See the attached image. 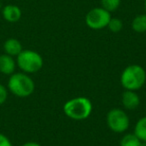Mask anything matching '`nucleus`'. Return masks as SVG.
Listing matches in <instances>:
<instances>
[{
	"label": "nucleus",
	"mask_w": 146,
	"mask_h": 146,
	"mask_svg": "<svg viewBox=\"0 0 146 146\" xmlns=\"http://www.w3.org/2000/svg\"><path fill=\"white\" fill-rule=\"evenodd\" d=\"M16 67V59H14L13 56L5 53L0 55V73H2L3 75L10 76L15 72Z\"/></svg>",
	"instance_id": "7"
},
{
	"label": "nucleus",
	"mask_w": 146,
	"mask_h": 146,
	"mask_svg": "<svg viewBox=\"0 0 146 146\" xmlns=\"http://www.w3.org/2000/svg\"><path fill=\"white\" fill-rule=\"evenodd\" d=\"M92 103L87 97H75L68 100L63 106V112L73 120H84L91 115Z\"/></svg>",
	"instance_id": "3"
},
{
	"label": "nucleus",
	"mask_w": 146,
	"mask_h": 146,
	"mask_svg": "<svg viewBox=\"0 0 146 146\" xmlns=\"http://www.w3.org/2000/svg\"><path fill=\"white\" fill-rule=\"evenodd\" d=\"M111 14L109 11L105 10L102 7H95L88 11L85 16V23L89 28L93 30H100L107 27Z\"/></svg>",
	"instance_id": "6"
},
{
	"label": "nucleus",
	"mask_w": 146,
	"mask_h": 146,
	"mask_svg": "<svg viewBox=\"0 0 146 146\" xmlns=\"http://www.w3.org/2000/svg\"><path fill=\"white\" fill-rule=\"evenodd\" d=\"M121 0H101V6L105 10L109 11L110 13L117 10L120 6Z\"/></svg>",
	"instance_id": "14"
},
{
	"label": "nucleus",
	"mask_w": 146,
	"mask_h": 146,
	"mask_svg": "<svg viewBox=\"0 0 146 146\" xmlns=\"http://www.w3.org/2000/svg\"><path fill=\"white\" fill-rule=\"evenodd\" d=\"M106 122L108 127L115 133H123L129 128L130 120L125 111L119 108H113L107 113Z\"/></svg>",
	"instance_id": "5"
},
{
	"label": "nucleus",
	"mask_w": 146,
	"mask_h": 146,
	"mask_svg": "<svg viewBox=\"0 0 146 146\" xmlns=\"http://www.w3.org/2000/svg\"><path fill=\"white\" fill-rule=\"evenodd\" d=\"M122 104L126 109L133 110L138 107L140 103V97L135 91L125 90L122 94Z\"/></svg>",
	"instance_id": "9"
},
{
	"label": "nucleus",
	"mask_w": 146,
	"mask_h": 146,
	"mask_svg": "<svg viewBox=\"0 0 146 146\" xmlns=\"http://www.w3.org/2000/svg\"><path fill=\"white\" fill-rule=\"evenodd\" d=\"M134 134L142 142H145L146 143V116L140 118L136 122L135 127H134Z\"/></svg>",
	"instance_id": "11"
},
{
	"label": "nucleus",
	"mask_w": 146,
	"mask_h": 146,
	"mask_svg": "<svg viewBox=\"0 0 146 146\" xmlns=\"http://www.w3.org/2000/svg\"><path fill=\"white\" fill-rule=\"evenodd\" d=\"M0 6H1V4H0Z\"/></svg>",
	"instance_id": "20"
},
{
	"label": "nucleus",
	"mask_w": 146,
	"mask_h": 146,
	"mask_svg": "<svg viewBox=\"0 0 146 146\" xmlns=\"http://www.w3.org/2000/svg\"><path fill=\"white\" fill-rule=\"evenodd\" d=\"M3 50L5 54H8L10 56L16 57L21 51L23 50V47L21 42L16 38H8L3 43Z\"/></svg>",
	"instance_id": "10"
},
{
	"label": "nucleus",
	"mask_w": 146,
	"mask_h": 146,
	"mask_svg": "<svg viewBox=\"0 0 146 146\" xmlns=\"http://www.w3.org/2000/svg\"><path fill=\"white\" fill-rule=\"evenodd\" d=\"M21 146H41L39 143L37 142H34V141H29V142H26V143L22 144Z\"/></svg>",
	"instance_id": "18"
},
{
	"label": "nucleus",
	"mask_w": 146,
	"mask_h": 146,
	"mask_svg": "<svg viewBox=\"0 0 146 146\" xmlns=\"http://www.w3.org/2000/svg\"><path fill=\"white\" fill-rule=\"evenodd\" d=\"M142 141L134 133H128L122 137L120 146H141Z\"/></svg>",
	"instance_id": "13"
},
{
	"label": "nucleus",
	"mask_w": 146,
	"mask_h": 146,
	"mask_svg": "<svg viewBox=\"0 0 146 146\" xmlns=\"http://www.w3.org/2000/svg\"><path fill=\"white\" fill-rule=\"evenodd\" d=\"M8 89L6 86L0 83V105H2L6 102L7 98H8Z\"/></svg>",
	"instance_id": "16"
},
{
	"label": "nucleus",
	"mask_w": 146,
	"mask_h": 146,
	"mask_svg": "<svg viewBox=\"0 0 146 146\" xmlns=\"http://www.w3.org/2000/svg\"><path fill=\"white\" fill-rule=\"evenodd\" d=\"M144 8H145V11H146V0H144Z\"/></svg>",
	"instance_id": "19"
},
{
	"label": "nucleus",
	"mask_w": 146,
	"mask_h": 146,
	"mask_svg": "<svg viewBox=\"0 0 146 146\" xmlns=\"http://www.w3.org/2000/svg\"><path fill=\"white\" fill-rule=\"evenodd\" d=\"M22 16V11L17 5L7 4L2 8V17L9 23L18 22Z\"/></svg>",
	"instance_id": "8"
},
{
	"label": "nucleus",
	"mask_w": 146,
	"mask_h": 146,
	"mask_svg": "<svg viewBox=\"0 0 146 146\" xmlns=\"http://www.w3.org/2000/svg\"><path fill=\"white\" fill-rule=\"evenodd\" d=\"M7 89L17 97L25 98L34 92L35 83L27 73L14 72L9 76Z\"/></svg>",
	"instance_id": "1"
},
{
	"label": "nucleus",
	"mask_w": 146,
	"mask_h": 146,
	"mask_svg": "<svg viewBox=\"0 0 146 146\" xmlns=\"http://www.w3.org/2000/svg\"><path fill=\"white\" fill-rule=\"evenodd\" d=\"M132 29L137 33L146 32V13L139 14L132 21Z\"/></svg>",
	"instance_id": "12"
},
{
	"label": "nucleus",
	"mask_w": 146,
	"mask_h": 146,
	"mask_svg": "<svg viewBox=\"0 0 146 146\" xmlns=\"http://www.w3.org/2000/svg\"><path fill=\"white\" fill-rule=\"evenodd\" d=\"M43 58L38 52L30 49H23L16 56V65L22 72L36 73L43 67Z\"/></svg>",
	"instance_id": "4"
},
{
	"label": "nucleus",
	"mask_w": 146,
	"mask_h": 146,
	"mask_svg": "<svg viewBox=\"0 0 146 146\" xmlns=\"http://www.w3.org/2000/svg\"><path fill=\"white\" fill-rule=\"evenodd\" d=\"M108 29L113 33H118L123 28V22L119 18H112L109 20V23L107 25Z\"/></svg>",
	"instance_id": "15"
},
{
	"label": "nucleus",
	"mask_w": 146,
	"mask_h": 146,
	"mask_svg": "<svg viewBox=\"0 0 146 146\" xmlns=\"http://www.w3.org/2000/svg\"><path fill=\"white\" fill-rule=\"evenodd\" d=\"M146 82V71L142 66L132 64L123 70L120 76V83L125 90L140 89Z\"/></svg>",
	"instance_id": "2"
},
{
	"label": "nucleus",
	"mask_w": 146,
	"mask_h": 146,
	"mask_svg": "<svg viewBox=\"0 0 146 146\" xmlns=\"http://www.w3.org/2000/svg\"><path fill=\"white\" fill-rule=\"evenodd\" d=\"M0 146H13V144L5 134L0 133Z\"/></svg>",
	"instance_id": "17"
}]
</instances>
